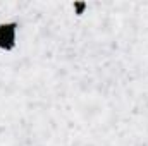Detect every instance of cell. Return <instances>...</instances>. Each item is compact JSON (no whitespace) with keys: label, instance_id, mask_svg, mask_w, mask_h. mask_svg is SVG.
<instances>
[{"label":"cell","instance_id":"obj_1","mask_svg":"<svg viewBox=\"0 0 148 146\" xmlns=\"http://www.w3.org/2000/svg\"><path fill=\"white\" fill-rule=\"evenodd\" d=\"M21 43V21L19 17H9L0 21V53L14 55Z\"/></svg>","mask_w":148,"mask_h":146}]
</instances>
